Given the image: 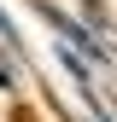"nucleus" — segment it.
<instances>
[{
    "label": "nucleus",
    "instance_id": "1",
    "mask_svg": "<svg viewBox=\"0 0 117 122\" xmlns=\"http://www.w3.org/2000/svg\"><path fill=\"white\" fill-rule=\"evenodd\" d=\"M0 41H6V47H12V23H6V18H0Z\"/></svg>",
    "mask_w": 117,
    "mask_h": 122
}]
</instances>
